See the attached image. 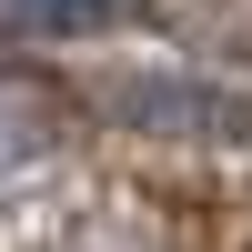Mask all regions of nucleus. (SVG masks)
<instances>
[{
    "instance_id": "f257e3e1",
    "label": "nucleus",
    "mask_w": 252,
    "mask_h": 252,
    "mask_svg": "<svg viewBox=\"0 0 252 252\" xmlns=\"http://www.w3.org/2000/svg\"><path fill=\"white\" fill-rule=\"evenodd\" d=\"M61 131H71V91L40 71H0V192H20L61 152Z\"/></svg>"
},
{
    "instance_id": "f03ea898",
    "label": "nucleus",
    "mask_w": 252,
    "mask_h": 252,
    "mask_svg": "<svg viewBox=\"0 0 252 252\" xmlns=\"http://www.w3.org/2000/svg\"><path fill=\"white\" fill-rule=\"evenodd\" d=\"M111 0H0V40H51V31H101Z\"/></svg>"
}]
</instances>
